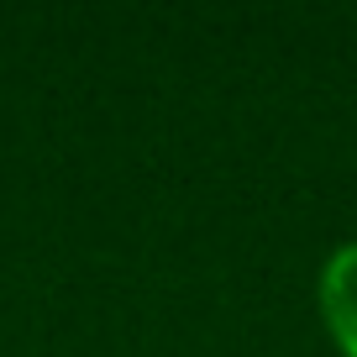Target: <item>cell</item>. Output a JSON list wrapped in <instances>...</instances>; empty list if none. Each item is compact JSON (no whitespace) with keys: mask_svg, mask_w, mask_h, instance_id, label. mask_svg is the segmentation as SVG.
<instances>
[{"mask_svg":"<svg viewBox=\"0 0 357 357\" xmlns=\"http://www.w3.org/2000/svg\"><path fill=\"white\" fill-rule=\"evenodd\" d=\"M321 315L347 357H357V242H342L321 268Z\"/></svg>","mask_w":357,"mask_h":357,"instance_id":"obj_1","label":"cell"}]
</instances>
